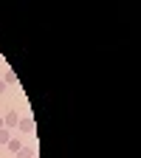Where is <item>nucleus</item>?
Instances as JSON below:
<instances>
[{"mask_svg":"<svg viewBox=\"0 0 141 158\" xmlns=\"http://www.w3.org/2000/svg\"><path fill=\"white\" fill-rule=\"evenodd\" d=\"M37 124H34V118L31 116H20V124H17V133L20 135H34Z\"/></svg>","mask_w":141,"mask_h":158,"instance_id":"obj_1","label":"nucleus"},{"mask_svg":"<svg viewBox=\"0 0 141 158\" xmlns=\"http://www.w3.org/2000/svg\"><path fill=\"white\" fill-rule=\"evenodd\" d=\"M17 124H20V116H17V110H9V113L3 116V127H6V130H17Z\"/></svg>","mask_w":141,"mask_h":158,"instance_id":"obj_2","label":"nucleus"},{"mask_svg":"<svg viewBox=\"0 0 141 158\" xmlns=\"http://www.w3.org/2000/svg\"><path fill=\"white\" fill-rule=\"evenodd\" d=\"M14 155H17V158H34V155H37V150H34V147H20Z\"/></svg>","mask_w":141,"mask_h":158,"instance_id":"obj_3","label":"nucleus"},{"mask_svg":"<svg viewBox=\"0 0 141 158\" xmlns=\"http://www.w3.org/2000/svg\"><path fill=\"white\" fill-rule=\"evenodd\" d=\"M20 147H23V141H20L17 135H11V138H9V144H6V150H9V152H17Z\"/></svg>","mask_w":141,"mask_h":158,"instance_id":"obj_4","label":"nucleus"},{"mask_svg":"<svg viewBox=\"0 0 141 158\" xmlns=\"http://www.w3.org/2000/svg\"><path fill=\"white\" fill-rule=\"evenodd\" d=\"M3 82L6 85H17V71H6L3 73Z\"/></svg>","mask_w":141,"mask_h":158,"instance_id":"obj_5","label":"nucleus"},{"mask_svg":"<svg viewBox=\"0 0 141 158\" xmlns=\"http://www.w3.org/2000/svg\"><path fill=\"white\" fill-rule=\"evenodd\" d=\"M9 138H11V133H9L6 127H0V147H6V144H9Z\"/></svg>","mask_w":141,"mask_h":158,"instance_id":"obj_6","label":"nucleus"},{"mask_svg":"<svg viewBox=\"0 0 141 158\" xmlns=\"http://www.w3.org/2000/svg\"><path fill=\"white\" fill-rule=\"evenodd\" d=\"M6 88H9V85H6V82H3V79H0V93H3V90H6Z\"/></svg>","mask_w":141,"mask_h":158,"instance_id":"obj_7","label":"nucleus"},{"mask_svg":"<svg viewBox=\"0 0 141 158\" xmlns=\"http://www.w3.org/2000/svg\"><path fill=\"white\" fill-rule=\"evenodd\" d=\"M0 127H3V116H0Z\"/></svg>","mask_w":141,"mask_h":158,"instance_id":"obj_8","label":"nucleus"},{"mask_svg":"<svg viewBox=\"0 0 141 158\" xmlns=\"http://www.w3.org/2000/svg\"><path fill=\"white\" fill-rule=\"evenodd\" d=\"M34 158H37V155H34Z\"/></svg>","mask_w":141,"mask_h":158,"instance_id":"obj_9","label":"nucleus"}]
</instances>
